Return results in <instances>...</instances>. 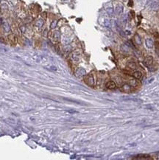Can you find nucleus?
Masks as SVG:
<instances>
[{
  "label": "nucleus",
  "instance_id": "obj_13",
  "mask_svg": "<svg viewBox=\"0 0 159 160\" xmlns=\"http://www.w3.org/2000/svg\"><path fill=\"white\" fill-rule=\"evenodd\" d=\"M135 41H136V44H138V45H141V39L140 38L138 34H136L135 35Z\"/></svg>",
  "mask_w": 159,
  "mask_h": 160
},
{
  "label": "nucleus",
  "instance_id": "obj_2",
  "mask_svg": "<svg viewBox=\"0 0 159 160\" xmlns=\"http://www.w3.org/2000/svg\"><path fill=\"white\" fill-rule=\"evenodd\" d=\"M85 82L90 86H93L94 85V78H93V76L91 75H88L85 77Z\"/></svg>",
  "mask_w": 159,
  "mask_h": 160
},
{
  "label": "nucleus",
  "instance_id": "obj_21",
  "mask_svg": "<svg viewBox=\"0 0 159 160\" xmlns=\"http://www.w3.org/2000/svg\"><path fill=\"white\" fill-rule=\"evenodd\" d=\"M126 32H127V34H128V35H130V33H131V32H129L128 30H126Z\"/></svg>",
  "mask_w": 159,
  "mask_h": 160
},
{
  "label": "nucleus",
  "instance_id": "obj_10",
  "mask_svg": "<svg viewBox=\"0 0 159 160\" xmlns=\"http://www.w3.org/2000/svg\"><path fill=\"white\" fill-rule=\"evenodd\" d=\"M85 74V69H83V68H80V69H78L77 70V72H76V75H77V76H83Z\"/></svg>",
  "mask_w": 159,
  "mask_h": 160
},
{
  "label": "nucleus",
  "instance_id": "obj_20",
  "mask_svg": "<svg viewBox=\"0 0 159 160\" xmlns=\"http://www.w3.org/2000/svg\"><path fill=\"white\" fill-rule=\"evenodd\" d=\"M21 30H22V32H25V30H26V28H25L23 26V27H21Z\"/></svg>",
  "mask_w": 159,
  "mask_h": 160
},
{
  "label": "nucleus",
  "instance_id": "obj_3",
  "mask_svg": "<svg viewBox=\"0 0 159 160\" xmlns=\"http://www.w3.org/2000/svg\"><path fill=\"white\" fill-rule=\"evenodd\" d=\"M152 63H153V58H152V56H147L145 58L144 61V65L147 66V67H150V66H151Z\"/></svg>",
  "mask_w": 159,
  "mask_h": 160
},
{
  "label": "nucleus",
  "instance_id": "obj_17",
  "mask_svg": "<svg viewBox=\"0 0 159 160\" xmlns=\"http://www.w3.org/2000/svg\"><path fill=\"white\" fill-rule=\"evenodd\" d=\"M124 101H134V102H136V103H138L140 102L141 103V101L138 99H136V98H128V99H124Z\"/></svg>",
  "mask_w": 159,
  "mask_h": 160
},
{
  "label": "nucleus",
  "instance_id": "obj_5",
  "mask_svg": "<svg viewBox=\"0 0 159 160\" xmlns=\"http://www.w3.org/2000/svg\"><path fill=\"white\" fill-rule=\"evenodd\" d=\"M116 83L112 81H108L107 83H106V87H107L108 89H114L116 88Z\"/></svg>",
  "mask_w": 159,
  "mask_h": 160
},
{
  "label": "nucleus",
  "instance_id": "obj_9",
  "mask_svg": "<svg viewBox=\"0 0 159 160\" xmlns=\"http://www.w3.org/2000/svg\"><path fill=\"white\" fill-rule=\"evenodd\" d=\"M145 44H146V46H147V47H148V48H152V47H153V45H154L153 41H152V40L150 39V38L146 40Z\"/></svg>",
  "mask_w": 159,
  "mask_h": 160
},
{
  "label": "nucleus",
  "instance_id": "obj_16",
  "mask_svg": "<svg viewBox=\"0 0 159 160\" xmlns=\"http://www.w3.org/2000/svg\"><path fill=\"white\" fill-rule=\"evenodd\" d=\"M57 21L55 20V21H53L52 23H51V25H50V28L51 29H55L56 27H57Z\"/></svg>",
  "mask_w": 159,
  "mask_h": 160
},
{
  "label": "nucleus",
  "instance_id": "obj_8",
  "mask_svg": "<svg viewBox=\"0 0 159 160\" xmlns=\"http://www.w3.org/2000/svg\"><path fill=\"white\" fill-rule=\"evenodd\" d=\"M132 77H133L135 79H141V77H142V74H141V72H139V71H136V72H133L132 73Z\"/></svg>",
  "mask_w": 159,
  "mask_h": 160
},
{
  "label": "nucleus",
  "instance_id": "obj_14",
  "mask_svg": "<svg viewBox=\"0 0 159 160\" xmlns=\"http://www.w3.org/2000/svg\"><path fill=\"white\" fill-rule=\"evenodd\" d=\"M53 38H54L55 40H56V41H59L60 38H61V34H60V32L58 31H55L54 32V34H53Z\"/></svg>",
  "mask_w": 159,
  "mask_h": 160
},
{
  "label": "nucleus",
  "instance_id": "obj_1",
  "mask_svg": "<svg viewBox=\"0 0 159 160\" xmlns=\"http://www.w3.org/2000/svg\"><path fill=\"white\" fill-rule=\"evenodd\" d=\"M120 90L122 92H125V93H130L132 91V88L131 85L129 84H124L120 87Z\"/></svg>",
  "mask_w": 159,
  "mask_h": 160
},
{
  "label": "nucleus",
  "instance_id": "obj_15",
  "mask_svg": "<svg viewBox=\"0 0 159 160\" xmlns=\"http://www.w3.org/2000/svg\"><path fill=\"white\" fill-rule=\"evenodd\" d=\"M44 22L42 19H38L35 23V25L38 27H41L44 25Z\"/></svg>",
  "mask_w": 159,
  "mask_h": 160
},
{
  "label": "nucleus",
  "instance_id": "obj_7",
  "mask_svg": "<svg viewBox=\"0 0 159 160\" xmlns=\"http://www.w3.org/2000/svg\"><path fill=\"white\" fill-rule=\"evenodd\" d=\"M127 67L128 69H130V70H135V69H136L137 66H136V63H134V62H129V63L127 64Z\"/></svg>",
  "mask_w": 159,
  "mask_h": 160
},
{
  "label": "nucleus",
  "instance_id": "obj_18",
  "mask_svg": "<svg viewBox=\"0 0 159 160\" xmlns=\"http://www.w3.org/2000/svg\"><path fill=\"white\" fill-rule=\"evenodd\" d=\"M105 27H110V26H111V23H110V22L109 21V20H105Z\"/></svg>",
  "mask_w": 159,
  "mask_h": 160
},
{
  "label": "nucleus",
  "instance_id": "obj_12",
  "mask_svg": "<svg viewBox=\"0 0 159 160\" xmlns=\"http://www.w3.org/2000/svg\"><path fill=\"white\" fill-rule=\"evenodd\" d=\"M106 12L108 13V14L110 16H114V9L111 7H108V8H106Z\"/></svg>",
  "mask_w": 159,
  "mask_h": 160
},
{
  "label": "nucleus",
  "instance_id": "obj_4",
  "mask_svg": "<svg viewBox=\"0 0 159 160\" xmlns=\"http://www.w3.org/2000/svg\"><path fill=\"white\" fill-rule=\"evenodd\" d=\"M123 10H124V7L121 4H119L117 5L116 8V13L118 16H120L122 13H123Z\"/></svg>",
  "mask_w": 159,
  "mask_h": 160
},
{
  "label": "nucleus",
  "instance_id": "obj_19",
  "mask_svg": "<svg viewBox=\"0 0 159 160\" xmlns=\"http://www.w3.org/2000/svg\"><path fill=\"white\" fill-rule=\"evenodd\" d=\"M128 5V7H132L133 6V1H132V0H129Z\"/></svg>",
  "mask_w": 159,
  "mask_h": 160
},
{
  "label": "nucleus",
  "instance_id": "obj_6",
  "mask_svg": "<svg viewBox=\"0 0 159 160\" xmlns=\"http://www.w3.org/2000/svg\"><path fill=\"white\" fill-rule=\"evenodd\" d=\"M136 159H152L150 156L147 155V154H139L137 156V157L134 158Z\"/></svg>",
  "mask_w": 159,
  "mask_h": 160
},
{
  "label": "nucleus",
  "instance_id": "obj_11",
  "mask_svg": "<svg viewBox=\"0 0 159 160\" xmlns=\"http://www.w3.org/2000/svg\"><path fill=\"white\" fill-rule=\"evenodd\" d=\"M121 50L124 53H128L130 51V48H129V46H128L126 44H122L121 46Z\"/></svg>",
  "mask_w": 159,
  "mask_h": 160
}]
</instances>
